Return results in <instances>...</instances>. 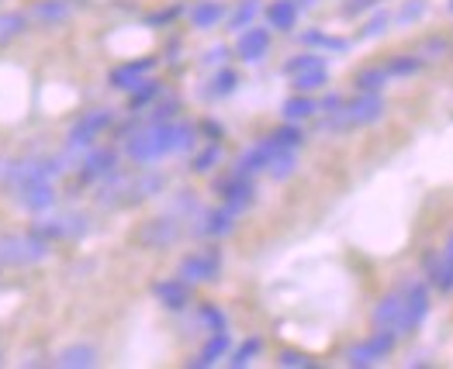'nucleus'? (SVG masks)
Segmentation results:
<instances>
[{
	"label": "nucleus",
	"mask_w": 453,
	"mask_h": 369,
	"mask_svg": "<svg viewBox=\"0 0 453 369\" xmlns=\"http://www.w3.org/2000/svg\"><path fill=\"white\" fill-rule=\"evenodd\" d=\"M128 94H132V97H128V108H132V114H135L163 94V83H156V79H142V83H139L135 90H128Z\"/></svg>",
	"instance_id": "obj_30"
},
{
	"label": "nucleus",
	"mask_w": 453,
	"mask_h": 369,
	"mask_svg": "<svg viewBox=\"0 0 453 369\" xmlns=\"http://www.w3.org/2000/svg\"><path fill=\"white\" fill-rule=\"evenodd\" d=\"M257 11H260V0H242V4L232 11V18H228V28H232V32H242V28H250V25H253V18H257Z\"/></svg>",
	"instance_id": "obj_35"
},
{
	"label": "nucleus",
	"mask_w": 453,
	"mask_h": 369,
	"mask_svg": "<svg viewBox=\"0 0 453 369\" xmlns=\"http://www.w3.org/2000/svg\"><path fill=\"white\" fill-rule=\"evenodd\" d=\"M114 121V114L108 108H97V111H87L76 117V124L70 128V148H83L90 146L101 132H108Z\"/></svg>",
	"instance_id": "obj_10"
},
{
	"label": "nucleus",
	"mask_w": 453,
	"mask_h": 369,
	"mask_svg": "<svg viewBox=\"0 0 453 369\" xmlns=\"http://www.w3.org/2000/svg\"><path fill=\"white\" fill-rule=\"evenodd\" d=\"M388 70L384 66H364L360 73L353 76V87H357V94H380L384 87H388Z\"/></svg>",
	"instance_id": "obj_27"
},
{
	"label": "nucleus",
	"mask_w": 453,
	"mask_h": 369,
	"mask_svg": "<svg viewBox=\"0 0 453 369\" xmlns=\"http://www.w3.org/2000/svg\"><path fill=\"white\" fill-rule=\"evenodd\" d=\"M226 59V49L219 45V49H211V56H208V63H222Z\"/></svg>",
	"instance_id": "obj_48"
},
{
	"label": "nucleus",
	"mask_w": 453,
	"mask_h": 369,
	"mask_svg": "<svg viewBox=\"0 0 453 369\" xmlns=\"http://www.w3.org/2000/svg\"><path fill=\"white\" fill-rule=\"evenodd\" d=\"M197 318H201V325H204L208 332H228V318L215 307V304H201Z\"/></svg>",
	"instance_id": "obj_39"
},
{
	"label": "nucleus",
	"mask_w": 453,
	"mask_h": 369,
	"mask_svg": "<svg viewBox=\"0 0 453 369\" xmlns=\"http://www.w3.org/2000/svg\"><path fill=\"white\" fill-rule=\"evenodd\" d=\"M295 166H298V159H295V148H280V152L273 155V162L266 166V173H270L273 180H288V177L295 173Z\"/></svg>",
	"instance_id": "obj_33"
},
{
	"label": "nucleus",
	"mask_w": 453,
	"mask_h": 369,
	"mask_svg": "<svg viewBox=\"0 0 453 369\" xmlns=\"http://www.w3.org/2000/svg\"><path fill=\"white\" fill-rule=\"evenodd\" d=\"M388 25H391V14L388 11H378L367 25H364V32H360V38H378V35H384L388 32Z\"/></svg>",
	"instance_id": "obj_42"
},
{
	"label": "nucleus",
	"mask_w": 453,
	"mask_h": 369,
	"mask_svg": "<svg viewBox=\"0 0 453 369\" xmlns=\"http://www.w3.org/2000/svg\"><path fill=\"white\" fill-rule=\"evenodd\" d=\"M422 66H426V59H422V56H412V52H398V56H391V59L384 63L388 76H402V79L422 73Z\"/></svg>",
	"instance_id": "obj_28"
},
{
	"label": "nucleus",
	"mask_w": 453,
	"mask_h": 369,
	"mask_svg": "<svg viewBox=\"0 0 453 369\" xmlns=\"http://www.w3.org/2000/svg\"><path fill=\"white\" fill-rule=\"evenodd\" d=\"M14 197H18V204L28 207V211H45V207H52V200H56L49 180H28V184L14 186Z\"/></svg>",
	"instance_id": "obj_17"
},
{
	"label": "nucleus",
	"mask_w": 453,
	"mask_h": 369,
	"mask_svg": "<svg viewBox=\"0 0 453 369\" xmlns=\"http://www.w3.org/2000/svg\"><path fill=\"white\" fill-rule=\"evenodd\" d=\"M219 159H222V148H219V142H211L204 152H197V155L190 159V169H194V173H211V169L219 166Z\"/></svg>",
	"instance_id": "obj_38"
},
{
	"label": "nucleus",
	"mask_w": 453,
	"mask_h": 369,
	"mask_svg": "<svg viewBox=\"0 0 453 369\" xmlns=\"http://www.w3.org/2000/svg\"><path fill=\"white\" fill-rule=\"evenodd\" d=\"M177 238H180V224L173 222V218H152V222H146L135 231V242L142 249H166Z\"/></svg>",
	"instance_id": "obj_11"
},
{
	"label": "nucleus",
	"mask_w": 453,
	"mask_h": 369,
	"mask_svg": "<svg viewBox=\"0 0 453 369\" xmlns=\"http://www.w3.org/2000/svg\"><path fill=\"white\" fill-rule=\"evenodd\" d=\"M266 142H273L277 148H298L304 142V135H302V128H298L295 121H288L284 128L270 132V135H266Z\"/></svg>",
	"instance_id": "obj_34"
},
{
	"label": "nucleus",
	"mask_w": 453,
	"mask_h": 369,
	"mask_svg": "<svg viewBox=\"0 0 453 369\" xmlns=\"http://www.w3.org/2000/svg\"><path fill=\"white\" fill-rule=\"evenodd\" d=\"M235 211H228L226 204L222 207H211V211H204L201 215V222L194 224V231L201 235V238H226L228 231L235 228Z\"/></svg>",
	"instance_id": "obj_14"
},
{
	"label": "nucleus",
	"mask_w": 453,
	"mask_h": 369,
	"mask_svg": "<svg viewBox=\"0 0 453 369\" xmlns=\"http://www.w3.org/2000/svg\"><path fill=\"white\" fill-rule=\"evenodd\" d=\"M422 14H426V0H405L402 11L395 14V21L398 25H416V21H422Z\"/></svg>",
	"instance_id": "obj_40"
},
{
	"label": "nucleus",
	"mask_w": 453,
	"mask_h": 369,
	"mask_svg": "<svg viewBox=\"0 0 453 369\" xmlns=\"http://www.w3.org/2000/svg\"><path fill=\"white\" fill-rule=\"evenodd\" d=\"M302 41L304 45H315V49H326V52H346V49H349L346 38L326 35V32H304Z\"/></svg>",
	"instance_id": "obj_36"
},
{
	"label": "nucleus",
	"mask_w": 453,
	"mask_h": 369,
	"mask_svg": "<svg viewBox=\"0 0 453 369\" xmlns=\"http://www.w3.org/2000/svg\"><path fill=\"white\" fill-rule=\"evenodd\" d=\"M384 117V97L380 94H357L353 101H342L340 111H333L322 128L326 132H353V128H367Z\"/></svg>",
	"instance_id": "obj_2"
},
{
	"label": "nucleus",
	"mask_w": 453,
	"mask_h": 369,
	"mask_svg": "<svg viewBox=\"0 0 453 369\" xmlns=\"http://www.w3.org/2000/svg\"><path fill=\"white\" fill-rule=\"evenodd\" d=\"M114 166H118V155H114L111 148H97V152H90V155L83 159L80 180H83V184H101V180L114 177Z\"/></svg>",
	"instance_id": "obj_15"
},
{
	"label": "nucleus",
	"mask_w": 453,
	"mask_h": 369,
	"mask_svg": "<svg viewBox=\"0 0 453 369\" xmlns=\"http://www.w3.org/2000/svg\"><path fill=\"white\" fill-rule=\"evenodd\" d=\"M288 79H291V87H295L298 94H315V90H322V87L329 83V66H326V59H322V63H311V66H304L298 73H291Z\"/></svg>",
	"instance_id": "obj_22"
},
{
	"label": "nucleus",
	"mask_w": 453,
	"mask_h": 369,
	"mask_svg": "<svg viewBox=\"0 0 453 369\" xmlns=\"http://www.w3.org/2000/svg\"><path fill=\"white\" fill-rule=\"evenodd\" d=\"M315 111H319V104L311 101V94H295V97L284 101V117L288 121H304V117H311Z\"/></svg>",
	"instance_id": "obj_31"
},
{
	"label": "nucleus",
	"mask_w": 453,
	"mask_h": 369,
	"mask_svg": "<svg viewBox=\"0 0 453 369\" xmlns=\"http://www.w3.org/2000/svg\"><path fill=\"white\" fill-rule=\"evenodd\" d=\"M235 87H239V73L235 70H219L211 87H208V97H228V94H235Z\"/></svg>",
	"instance_id": "obj_37"
},
{
	"label": "nucleus",
	"mask_w": 453,
	"mask_h": 369,
	"mask_svg": "<svg viewBox=\"0 0 453 369\" xmlns=\"http://www.w3.org/2000/svg\"><path fill=\"white\" fill-rule=\"evenodd\" d=\"M395 345H398V335L388 332V328H378V332H371L364 342H357V345L346 352V363L357 369L378 366V363H384V359L395 352Z\"/></svg>",
	"instance_id": "obj_6"
},
{
	"label": "nucleus",
	"mask_w": 453,
	"mask_h": 369,
	"mask_svg": "<svg viewBox=\"0 0 453 369\" xmlns=\"http://www.w3.org/2000/svg\"><path fill=\"white\" fill-rule=\"evenodd\" d=\"M371 321H374V328H388V332L402 335V294H398V287H391V290L374 304Z\"/></svg>",
	"instance_id": "obj_13"
},
{
	"label": "nucleus",
	"mask_w": 453,
	"mask_h": 369,
	"mask_svg": "<svg viewBox=\"0 0 453 369\" xmlns=\"http://www.w3.org/2000/svg\"><path fill=\"white\" fill-rule=\"evenodd\" d=\"M266 52H270V32L266 28H242L235 38V59L242 63H260Z\"/></svg>",
	"instance_id": "obj_12"
},
{
	"label": "nucleus",
	"mask_w": 453,
	"mask_h": 369,
	"mask_svg": "<svg viewBox=\"0 0 453 369\" xmlns=\"http://www.w3.org/2000/svg\"><path fill=\"white\" fill-rule=\"evenodd\" d=\"M226 18V4L222 0H201L190 7V25L197 32H208V28H219V21Z\"/></svg>",
	"instance_id": "obj_23"
},
{
	"label": "nucleus",
	"mask_w": 453,
	"mask_h": 369,
	"mask_svg": "<svg viewBox=\"0 0 453 369\" xmlns=\"http://www.w3.org/2000/svg\"><path fill=\"white\" fill-rule=\"evenodd\" d=\"M201 128H204V132L211 135V142H219V139H222V124H215V121H204Z\"/></svg>",
	"instance_id": "obj_47"
},
{
	"label": "nucleus",
	"mask_w": 453,
	"mask_h": 369,
	"mask_svg": "<svg viewBox=\"0 0 453 369\" xmlns=\"http://www.w3.org/2000/svg\"><path fill=\"white\" fill-rule=\"evenodd\" d=\"M163 186H166V180L159 173H146V177H135V180H118V186L104 190L101 200L111 204V207H132V204H142L152 193H159Z\"/></svg>",
	"instance_id": "obj_5"
},
{
	"label": "nucleus",
	"mask_w": 453,
	"mask_h": 369,
	"mask_svg": "<svg viewBox=\"0 0 453 369\" xmlns=\"http://www.w3.org/2000/svg\"><path fill=\"white\" fill-rule=\"evenodd\" d=\"M177 276L188 280V283H211V280H219V276H222V252H219L215 245L190 252V256L180 259Z\"/></svg>",
	"instance_id": "obj_7"
},
{
	"label": "nucleus",
	"mask_w": 453,
	"mask_h": 369,
	"mask_svg": "<svg viewBox=\"0 0 453 369\" xmlns=\"http://www.w3.org/2000/svg\"><path fill=\"white\" fill-rule=\"evenodd\" d=\"M298 14H302L298 0H273V4L266 7V25H270L273 32H291V28L298 25Z\"/></svg>",
	"instance_id": "obj_21"
},
{
	"label": "nucleus",
	"mask_w": 453,
	"mask_h": 369,
	"mask_svg": "<svg viewBox=\"0 0 453 369\" xmlns=\"http://www.w3.org/2000/svg\"><path fill=\"white\" fill-rule=\"evenodd\" d=\"M395 287L402 294V335H412L429 318V307H433L429 304V287L422 280H416V276H405Z\"/></svg>",
	"instance_id": "obj_4"
},
{
	"label": "nucleus",
	"mask_w": 453,
	"mask_h": 369,
	"mask_svg": "<svg viewBox=\"0 0 453 369\" xmlns=\"http://www.w3.org/2000/svg\"><path fill=\"white\" fill-rule=\"evenodd\" d=\"M450 56H453V52H450Z\"/></svg>",
	"instance_id": "obj_49"
},
{
	"label": "nucleus",
	"mask_w": 453,
	"mask_h": 369,
	"mask_svg": "<svg viewBox=\"0 0 453 369\" xmlns=\"http://www.w3.org/2000/svg\"><path fill=\"white\" fill-rule=\"evenodd\" d=\"M70 14H73V4L70 0H38L28 18L38 21V25H63Z\"/></svg>",
	"instance_id": "obj_24"
},
{
	"label": "nucleus",
	"mask_w": 453,
	"mask_h": 369,
	"mask_svg": "<svg viewBox=\"0 0 453 369\" xmlns=\"http://www.w3.org/2000/svg\"><path fill=\"white\" fill-rule=\"evenodd\" d=\"M156 70V59H135V63H125V66H118V70H111V87L114 90H135L142 79H146V73H152Z\"/></svg>",
	"instance_id": "obj_18"
},
{
	"label": "nucleus",
	"mask_w": 453,
	"mask_h": 369,
	"mask_svg": "<svg viewBox=\"0 0 453 369\" xmlns=\"http://www.w3.org/2000/svg\"><path fill=\"white\" fill-rule=\"evenodd\" d=\"M180 14V7H170V11H159V14H152L150 18V25H170L173 18Z\"/></svg>",
	"instance_id": "obj_46"
},
{
	"label": "nucleus",
	"mask_w": 453,
	"mask_h": 369,
	"mask_svg": "<svg viewBox=\"0 0 453 369\" xmlns=\"http://www.w3.org/2000/svg\"><path fill=\"white\" fill-rule=\"evenodd\" d=\"M190 146H194V128L190 124H180V121H150L142 132H135L125 142V152L135 162H156V159H163L170 152H184Z\"/></svg>",
	"instance_id": "obj_1"
},
{
	"label": "nucleus",
	"mask_w": 453,
	"mask_h": 369,
	"mask_svg": "<svg viewBox=\"0 0 453 369\" xmlns=\"http://www.w3.org/2000/svg\"><path fill=\"white\" fill-rule=\"evenodd\" d=\"M35 231L38 235H45V238H76V235H83V231H87V218H80V215L49 218V222L38 224Z\"/></svg>",
	"instance_id": "obj_20"
},
{
	"label": "nucleus",
	"mask_w": 453,
	"mask_h": 369,
	"mask_svg": "<svg viewBox=\"0 0 453 369\" xmlns=\"http://www.w3.org/2000/svg\"><path fill=\"white\" fill-rule=\"evenodd\" d=\"M378 0H349V4H342V14L346 18H357V14H364L367 7H374Z\"/></svg>",
	"instance_id": "obj_45"
},
{
	"label": "nucleus",
	"mask_w": 453,
	"mask_h": 369,
	"mask_svg": "<svg viewBox=\"0 0 453 369\" xmlns=\"http://www.w3.org/2000/svg\"><path fill=\"white\" fill-rule=\"evenodd\" d=\"M260 352H264V338H257V335H253V338H246V342H242V345H239V349L228 356V366H232V369L250 366V363H253Z\"/></svg>",
	"instance_id": "obj_32"
},
{
	"label": "nucleus",
	"mask_w": 453,
	"mask_h": 369,
	"mask_svg": "<svg viewBox=\"0 0 453 369\" xmlns=\"http://www.w3.org/2000/svg\"><path fill=\"white\" fill-rule=\"evenodd\" d=\"M226 352H228V332H211V338H208V342H204V349H201V356H197V359H190V366L194 369L215 366Z\"/></svg>",
	"instance_id": "obj_26"
},
{
	"label": "nucleus",
	"mask_w": 453,
	"mask_h": 369,
	"mask_svg": "<svg viewBox=\"0 0 453 369\" xmlns=\"http://www.w3.org/2000/svg\"><path fill=\"white\" fill-rule=\"evenodd\" d=\"M152 294H156V300H159L166 311H184L190 304V283L180 280V276L159 280V283H152Z\"/></svg>",
	"instance_id": "obj_16"
},
{
	"label": "nucleus",
	"mask_w": 453,
	"mask_h": 369,
	"mask_svg": "<svg viewBox=\"0 0 453 369\" xmlns=\"http://www.w3.org/2000/svg\"><path fill=\"white\" fill-rule=\"evenodd\" d=\"M215 193L222 197V204H226L228 211H235V215H242V211L253 207V200H257L253 177H246V173H239V169H232L228 177H222V180L215 184Z\"/></svg>",
	"instance_id": "obj_8"
},
{
	"label": "nucleus",
	"mask_w": 453,
	"mask_h": 369,
	"mask_svg": "<svg viewBox=\"0 0 453 369\" xmlns=\"http://www.w3.org/2000/svg\"><path fill=\"white\" fill-rule=\"evenodd\" d=\"M49 256V238L38 231L0 235V266H32Z\"/></svg>",
	"instance_id": "obj_3"
},
{
	"label": "nucleus",
	"mask_w": 453,
	"mask_h": 369,
	"mask_svg": "<svg viewBox=\"0 0 453 369\" xmlns=\"http://www.w3.org/2000/svg\"><path fill=\"white\" fill-rule=\"evenodd\" d=\"M56 366H63V369L97 366V349H94V345H70V349H63V352H59Z\"/></svg>",
	"instance_id": "obj_25"
},
{
	"label": "nucleus",
	"mask_w": 453,
	"mask_h": 369,
	"mask_svg": "<svg viewBox=\"0 0 453 369\" xmlns=\"http://www.w3.org/2000/svg\"><path fill=\"white\" fill-rule=\"evenodd\" d=\"M25 28H28V14H21V11H0V45L14 41Z\"/></svg>",
	"instance_id": "obj_29"
},
{
	"label": "nucleus",
	"mask_w": 453,
	"mask_h": 369,
	"mask_svg": "<svg viewBox=\"0 0 453 369\" xmlns=\"http://www.w3.org/2000/svg\"><path fill=\"white\" fill-rule=\"evenodd\" d=\"M277 363H280L284 369H315V366H319L311 356H304V352H295V349H284Z\"/></svg>",
	"instance_id": "obj_41"
},
{
	"label": "nucleus",
	"mask_w": 453,
	"mask_h": 369,
	"mask_svg": "<svg viewBox=\"0 0 453 369\" xmlns=\"http://www.w3.org/2000/svg\"><path fill=\"white\" fill-rule=\"evenodd\" d=\"M422 266H426L429 283H433L440 294H453V231L440 252H426V256H422Z\"/></svg>",
	"instance_id": "obj_9"
},
{
	"label": "nucleus",
	"mask_w": 453,
	"mask_h": 369,
	"mask_svg": "<svg viewBox=\"0 0 453 369\" xmlns=\"http://www.w3.org/2000/svg\"><path fill=\"white\" fill-rule=\"evenodd\" d=\"M311 63H322V56H315V52H302V56H295V59H288V63H284V76L298 73V70L311 66Z\"/></svg>",
	"instance_id": "obj_43"
},
{
	"label": "nucleus",
	"mask_w": 453,
	"mask_h": 369,
	"mask_svg": "<svg viewBox=\"0 0 453 369\" xmlns=\"http://www.w3.org/2000/svg\"><path fill=\"white\" fill-rule=\"evenodd\" d=\"M426 49L433 52L429 59H440V56H450V41L443 35H433V38H426Z\"/></svg>",
	"instance_id": "obj_44"
},
{
	"label": "nucleus",
	"mask_w": 453,
	"mask_h": 369,
	"mask_svg": "<svg viewBox=\"0 0 453 369\" xmlns=\"http://www.w3.org/2000/svg\"><path fill=\"white\" fill-rule=\"evenodd\" d=\"M277 152H280V148L273 146V142H266V139H264V142H257V146L246 148V152L239 155L235 169H239V173H246V177H253V173H264L266 166L273 162V155H277Z\"/></svg>",
	"instance_id": "obj_19"
}]
</instances>
